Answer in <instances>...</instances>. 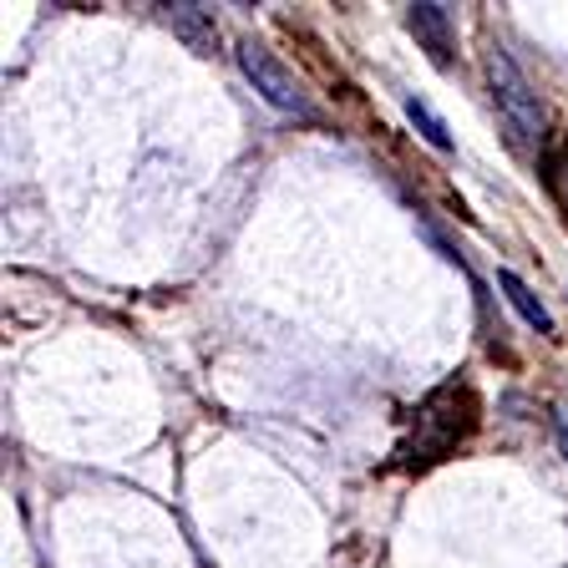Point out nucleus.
Segmentation results:
<instances>
[{"instance_id": "1", "label": "nucleus", "mask_w": 568, "mask_h": 568, "mask_svg": "<svg viewBox=\"0 0 568 568\" xmlns=\"http://www.w3.org/2000/svg\"><path fill=\"white\" fill-rule=\"evenodd\" d=\"M477 422H483L477 390L467 386V381H447V386H437L412 412V432H406V442L396 447V457H402V467H432V462L452 457L462 442L473 437Z\"/></svg>"}, {"instance_id": "9", "label": "nucleus", "mask_w": 568, "mask_h": 568, "mask_svg": "<svg viewBox=\"0 0 568 568\" xmlns=\"http://www.w3.org/2000/svg\"><path fill=\"white\" fill-rule=\"evenodd\" d=\"M554 437H558V452L568 457V402L554 406Z\"/></svg>"}, {"instance_id": "7", "label": "nucleus", "mask_w": 568, "mask_h": 568, "mask_svg": "<svg viewBox=\"0 0 568 568\" xmlns=\"http://www.w3.org/2000/svg\"><path fill=\"white\" fill-rule=\"evenodd\" d=\"M158 11H168V26H178V31L189 36L193 47H209V41H203V26H209L203 6H158Z\"/></svg>"}, {"instance_id": "6", "label": "nucleus", "mask_w": 568, "mask_h": 568, "mask_svg": "<svg viewBox=\"0 0 568 568\" xmlns=\"http://www.w3.org/2000/svg\"><path fill=\"white\" fill-rule=\"evenodd\" d=\"M544 189L558 203V213L568 219V138H554L544 148Z\"/></svg>"}, {"instance_id": "3", "label": "nucleus", "mask_w": 568, "mask_h": 568, "mask_svg": "<svg viewBox=\"0 0 568 568\" xmlns=\"http://www.w3.org/2000/svg\"><path fill=\"white\" fill-rule=\"evenodd\" d=\"M239 67H244V77L254 82V92H260L270 106H280V112H290V118H315L310 92L300 87V77L284 67L270 47H260V41H239Z\"/></svg>"}, {"instance_id": "8", "label": "nucleus", "mask_w": 568, "mask_h": 568, "mask_svg": "<svg viewBox=\"0 0 568 568\" xmlns=\"http://www.w3.org/2000/svg\"><path fill=\"white\" fill-rule=\"evenodd\" d=\"M406 118H412L416 128H422V138L432 142V148H437V153H447V148H452L447 128H442V122L432 118V106H426V102H416V97H412V102H406Z\"/></svg>"}, {"instance_id": "2", "label": "nucleus", "mask_w": 568, "mask_h": 568, "mask_svg": "<svg viewBox=\"0 0 568 568\" xmlns=\"http://www.w3.org/2000/svg\"><path fill=\"white\" fill-rule=\"evenodd\" d=\"M487 87H493L497 112H503V122L513 128V138H518L523 148H532V142L544 138V106H538V92L528 87V77H523L518 61H513L503 47L487 51Z\"/></svg>"}, {"instance_id": "5", "label": "nucleus", "mask_w": 568, "mask_h": 568, "mask_svg": "<svg viewBox=\"0 0 568 568\" xmlns=\"http://www.w3.org/2000/svg\"><path fill=\"white\" fill-rule=\"evenodd\" d=\"M497 290L508 295V305L518 310L523 320H528L532 331H538V335H554V315H548V305H544V300H538V295H532L528 284L518 280V274H513V270H503V274H497Z\"/></svg>"}, {"instance_id": "4", "label": "nucleus", "mask_w": 568, "mask_h": 568, "mask_svg": "<svg viewBox=\"0 0 568 568\" xmlns=\"http://www.w3.org/2000/svg\"><path fill=\"white\" fill-rule=\"evenodd\" d=\"M406 26H412V36L426 47V57L437 61V67H452V51H457V26H452V11L447 6H412L406 11Z\"/></svg>"}]
</instances>
